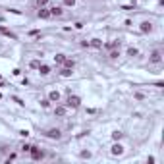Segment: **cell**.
Here are the masks:
<instances>
[{
	"label": "cell",
	"instance_id": "cell-1",
	"mask_svg": "<svg viewBox=\"0 0 164 164\" xmlns=\"http://www.w3.org/2000/svg\"><path fill=\"white\" fill-rule=\"evenodd\" d=\"M29 154H31L33 160H42V158H45V153H42L37 145H31L29 147Z\"/></svg>",
	"mask_w": 164,
	"mask_h": 164
},
{
	"label": "cell",
	"instance_id": "cell-2",
	"mask_svg": "<svg viewBox=\"0 0 164 164\" xmlns=\"http://www.w3.org/2000/svg\"><path fill=\"white\" fill-rule=\"evenodd\" d=\"M66 106H68V108H79V106H81V99L75 97V95H70V97H68V100H66Z\"/></svg>",
	"mask_w": 164,
	"mask_h": 164
},
{
	"label": "cell",
	"instance_id": "cell-3",
	"mask_svg": "<svg viewBox=\"0 0 164 164\" xmlns=\"http://www.w3.org/2000/svg\"><path fill=\"white\" fill-rule=\"evenodd\" d=\"M162 62V52L160 50H153L149 56V64H160Z\"/></svg>",
	"mask_w": 164,
	"mask_h": 164
},
{
	"label": "cell",
	"instance_id": "cell-4",
	"mask_svg": "<svg viewBox=\"0 0 164 164\" xmlns=\"http://www.w3.org/2000/svg\"><path fill=\"white\" fill-rule=\"evenodd\" d=\"M37 18H39V20H50V18H52V16H50L48 6H45V8H39V12H37Z\"/></svg>",
	"mask_w": 164,
	"mask_h": 164
},
{
	"label": "cell",
	"instance_id": "cell-5",
	"mask_svg": "<svg viewBox=\"0 0 164 164\" xmlns=\"http://www.w3.org/2000/svg\"><path fill=\"white\" fill-rule=\"evenodd\" d=\"M47 137H48V139H60V137H62V131H60V129H56V127H52V129H48V131L45 133Z\"/></svg>",
	"mask_w": 164,
	"mask_h": 164
},
{
	"label": "cell",
	"instance_id": "cell-6",
	"mask_svg": "<svg viewBox=\"0 0 164 164\" xmlns=\"http://www.w3.org/2000/svg\"><path fill=\"white\" fill-rule=\"evenodd\" d=\"M66 112H68V106H66V104H56V108H54V116L64 118V116H66Z\"/></svg>",
	"mask_w": 164,
	"mask_h": 164
},
{
	"label": "cell",
	"instance_id": "cell-7",
	"mask_svg": "<svg viewBox=\"0 0 164 164\" xmlns=\"http://www.w3.org/2000/svg\"><path fill=\"white\" fill-rule=\"evenodd\" d=\"M110 153L114 154V157H120V154H124V147H122V145H120V143L116 141L114 145H112V149H110Z\"/></svg>",
	"mask_w": 164,
	"mask_h": 164
},
{
	"label": "cell",
	"instance_id": "cell-8",
	"mask_svg": "<svg viewBox=\"0 0 164 164\" xmlns=\"http://www.w3.org/2000/svg\"><path fill=\"white\" fill-rule=\"evenodd\" d=\"M48 10H50V16H52V18H60V16L64 14L62 6H52V8H48Z\"/></svg>",
	"mask_w": 164,
	"mask_h": 164
},
{
	"label": "cell",
	"instance_id": "cell-9",
	"mask_svg": "<svg viewBox=\"0 0 164 164\" xmlns=\"http://www.w3.org/2000/svg\"><path fill=\"white\" fill-rule=\"evenodd\" d=\"M139 31L145 33V35H147V33H153V23H151V21H143V23L139 25Z\"/></svg>",
	"mask_w": 164,
	"mask_h": 164
},
{
	"label": "cell",
	"instance_id": "cell-10",
	"mask_svg": "<svg viewBox=\"0 0 164 164\" xmlns=\"http://www.w3.org/2000/svg\"><path fill=\"white\" fill-rule=\"evenodd\" d=\"M58 73L62 75V77H72V75H73V70H72V68H66V66H62Z\"/></svg>",
	"mask_w": 164,
	"mask_h": 164
},
{
	"label": "cell",
	"instance_id": "cell-11",
	"mask_svg": "<svg viewBox=\"0 0 164 164\" xmlns=\"http://www.w3.org/2000/svg\"><path fill=\"white\" fill-rule=\"evenodd\" d=\"M37 72H39L42 77H45V75H48V73L52 72V70H50V66H47V64H41V66L37 68Z\"/></svg>",
	"mask_w": 164,
	"mask_h": 164
},
{
	"label": "cell",
	"instance_id": "cell-12",
	"mask_svg": "<svg viewBox=\"0 0 164 164\" xmlns=\"http://www.w3.org/2000/svg\"><path fill=\"white\" fill-rule=\"evenodd\" d=\"M48 100L50 102H60V93L58 91H50L48 93Z\"/></svg>",
	"mask_w": 164,
	"mask_h": 164
},
{
	"label": "cell",
	"instance_id": "cell-13",
	"mask_svg": "<svg viewBox=\"0 0 164 164\" xmlns=\"http://www.w3.org/2000/svg\"><path fill=\"white\" fill-rule=\"evenodd\" d=\"M89 47H95V48H102V41H99V39H91V41H89Z\"/></svg>",
	"mask_w": 164,
	"mask_h": 164
},
{
	"label": "cell",
	"instance_id": "cell-14",
	"mask_svg": "<svg viewBox=\"0 0 164 164\" xmlns=\"http://www.w3.org/2000/svg\"><path fill=\"white\" fill-rule=\"evenodd\" d=\"M0 35H6V37H10V39H16V35L10 31V29H4V27H0Z\"/></svg>",
	"mask_w": 164,
	"mask_h": 164
},
{
	"label": "cell",
	"instance_id": "cell-15",
	"mask_svg": "<svg viewBox=\"0 0 164 164\" xmlns=\"http://www.w3.org/2000/svg\"><path fill=\"white\" fill-rule=\"evenodd\" d=\"M62 66H66V68H72V70H73V66H75V60H73V58H66Z\"/></svg>",
	"mask_w": 164,
	"mask_h": 164
},
{
	"label": "cell",
	"instance_id": "cell-16",
	"mask_svg": "<svg viewBox=\"0 0 164 164\" xmlns=\"http://www.w3.org/2000/svg\"><path fill=\"white\" fill-rule=\"evenodd\" d=\"M64 60H66V54H56V56H54V62H56L58 66H62Z\"/></svg>",
	"mask_w": 164,
	"mask_h": 164
},
{
	"label": "cell",
	"instance_id": "cell-17",
	"mask_svg": "<svg viewBox=\"0 0 164 164\" xmlns=\"http://www.w3.org/2000/svg\"><path fill=\"white\" fill-rule=\"evenodd\" d=\"M106 48L112 50V48H120V41H112V42H106Z\"/></svg>",
	"mask_w": 164,
	"mask_h": 164
},
{
	"label": "cell",
	"instance_id": "cell-18",
	"mask_svg": "<svg viewBox=\"0 0 164 164\" xmlns=\"http://www.w3.org/2000/svg\"><path fill=\"white\" fill-rule=\"evenodd\" d=\"M137 54H139V50H137V48H133V47L127 48V56H129V58H135Z\"/></svg>",
	"mask_w": 164,
	"mask_h": 164
},
{
	"label": "cell",
	"instance_id": "cell-19",
	"mask_svg": "<svg viewBox=\"0 0 164 164\" xmlns=\"http://www.w3.org/2000/svg\"><path fill=\"white\" fill-rule=\"evenodd\" d=\"M39 66H41V60H37V58H35V60H31V62H29V68H31V70H37Z\"/></svg>",
	"mask_w": 164,
	"mask_h": 164
},
{
	"label": "cell",
	"instance_id": "cell-20",
	"mask_svg": "<svg viewBox=\"0 0 164 164\" xmlns=\"http://www.w3.org/2000/svg\"><path fill=\"white\" fill-rule=\"evenodd\" d=\"M108 56H110L112 60H116V58H120V48H118V50H116V48H112V50H110V54H108Z\"/></svg>",
	"mask_w": 164,
	"mask_h": 164
},
{
	"label": "cell",
	"instance_id": "cell-21",
	"mask_svg": "<svg viewBox=\"0 0 164 164\" xmlns=\"http://www.w3.org/2000/svg\"><path fill=\"white\" fill-rule=\"evenodd\" d=\"M122 137H124V133H122V131H114V133H112V139H114V141H120Z\"/></svg>",
	"mask_w": 164,
	"mask_h": 164
},
{
	"label": "cell",
	"instance_id": "cell-22",
	"mask_svg": "<svg viewBox=\"0 0 164 164\" xmlns=\"http://www.w3.org/2000/svg\"><path fill=\"white\" fill-rule=\"evenodd\" d=\"M35 4L39 8H45V6H48V0H35Z\"/></svg>",
	"mask_w": 164,
	"mask_h": 164
},
{
	"label": "cell",
	"instance_id": "cell-23",
	"mask_svg": "<svg viewBox=\"0 0 164 164\" xmlns=\"http://www.w3.org/2000/svg\"><path fill=\"white\" fill-rule=\"evenodd\" d=\"M41 106H42V108H48V106H50V100H48V99L41 100Z\"/></svg>",
	"mask_w": 164,
	"mask_h": 164
},
{
	"label": "cell",
	"instance_id": "cell-24",
	"mask_svg": "<svg viewBox=\"0 0 164 164\" xmlns=\"http://www.w3.org/2000/svg\"><path fill=\"white\" fill-rule=\"evenodd\" d=\"M64 6H70V8H73V6H75V0H64Z\"/></svg>",
	"mask_w": 164,
	"mask_h": 164
},
{
	"label": "cell",
	"instance_id": "cell-25",
	"mask_svg": "<svg viewBox=\"0 0 164 164\" xmlns=\"http://www.w3.org/2000/svg\"><path fill=\"white\" fill-rule=\"evenodd\" d=\"M81 158H91V153L89 151H81Z\"/></svg>",
	"mask_w": 164,
	"mask_h": 164
}]
</instances>
